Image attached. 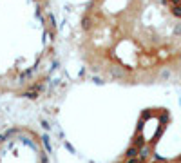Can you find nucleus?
<instances>
[{
    "instance_id": "1",
    "label": "nucleus",
    "mask_w": 181,
    "mask_h": 163,
    "mask_svg": "<svg viewBox=\"0 0 181 163\" xmlns=\"http://www.w3.org/2000/svg\"><path fill=\"white\" fill-rule=\"evenodd\" d=\"M172 2V13L176 16H181V0H170Z\"/></svg>"
}]
</instances>
